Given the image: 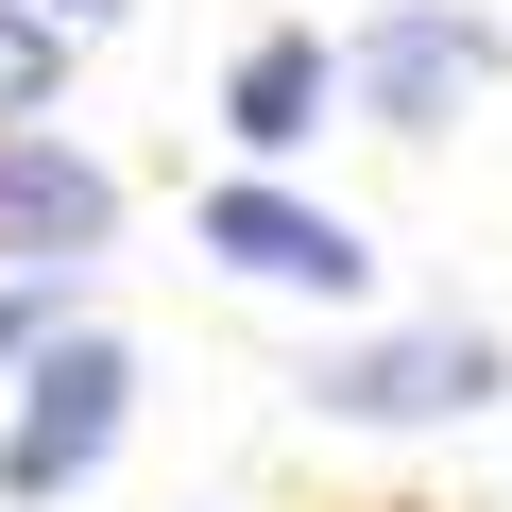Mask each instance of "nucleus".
<instances>
[{"instance_id": "nucleus-8", "label": "nucleus", "mask_w": 512, "mask_h": 512, "mask_svg": "<svg viewBox=\"0 0 512 512\" xmlns=\"http://www.w3.org/2000/svg\"><path fill=\"white\" fill-rule=\"evenodd\" d=\"M52 325H86V308H69V274H0V376H35V342H52Z\"/></svg>"}, {"instance_id": "nucleus-7", "label": "nucleus", "mask_w": 512, "mask_h": 512, "mask_svg": "<svg viewBox=\"0 0 512 512\" xmlns=\"http://www.w3.org/2000/svg\"><path fill=\"white\" fill-rule=\"evenodd\" d=\"M52 86H69V35L35 18V0H0V137H35V120H52Z\"/></svg>"}, {"instance_id": "nucleus-3", "label": "nucleus", "mask_w": 512, "mask_h": 512, "mask_svg": "<svg viewBox=\"0 0 512 512\" xmlns=\"http://www.w3.org/2000/svg\"><path fill=\"white\" fill-rule=\"evenodd\" d=\"M342 86H359L376 137H444V120L495 86V18H461V0H393V18L342 52Z\"/></svg>"}, {"instance_id": "nucleus-2", "label": "nucleus", "mask_w": 512, "mask_h": 512, "mask_svg": "<svg viewBox=\"0 0 512 512\" xmlns=\"http://www.w3.org/2000/svg\"><path fill=\"white\" fill-rule=\"evenodd\" d=\"M512 393L495 325H376V342H325L308 359V410L325 427H478Z\"/></svg>"}, {"instance_id": "nucleus-5", "label": "nucleus", "mask_w": 512, "mask_h": 512, "mask_svg": "<svg viewBox=\"0 0 512 512\" xmlns=\"http://www.w3.org/2000/svg\"><path fill=\"white\" fill-rule=\"evenodd\" d=\"M103 222H120L103 154H69V137H0V256H18V274H86Z\"/></svg>"}, {"instance_id": "nucleus-6", "label": "nucleus", "mask_w": 512, "mask_h": 512, "mask_svg": "<svg viewBox=\"0 0 512 512\" xmlns=\"http://www.w3.org/2000/svg\"><path fill=\"white\" fill-rule=\"evenodd\" d=\"M325 103H342V52H325V35H256V52L222 69L239 154H308V137H325Z\"/></svg>"}, {"instance_id": "nucleus-9", "label": "nucleus", "mask_w": 512, "mask_h": 512, "mask_svg": "<svg viewBox=\"0 0 512 512\" xmlns=\"http://www.w3.org/2000/svg\"><path fill=\"white\" fill-rule=\"evenodd\" d=\"M35 18H52V35H86V18H103V0H35Z\"/></svg>"}, {"instance_id": "nucleus-1", "label": "nucleus", "mask_w": 512, "mask_h": 512, "mask_svg": "<svg viewBox=\"0 0 512 512\" xmlns=\"http://www.w3.org/2000/svg\"><path fill=\"white\" fill-rule=\"evenodd\" d=\"M120 410H137L120 325H52V342H35V376H18V410H0V495H18V512L86 495V478H103V444H120Z\"/></svg>"}, {"instance_id": "nucleus-4", "label": "nucleus", "mask_w": 512, "mask_h": 512, "mask_svg": "<svg viewBox=\"0 0 512 512\" xmlns=\"http://www.w3.org/2000/svg\"><path fill=\"white\" fill-rule=\"evenodd\" d=\"M205 256L222 274H256V291H359L376 274V239L342 222V205H308V188H274V171H239V188H205Z\"/></svg>"}]
</instances>
